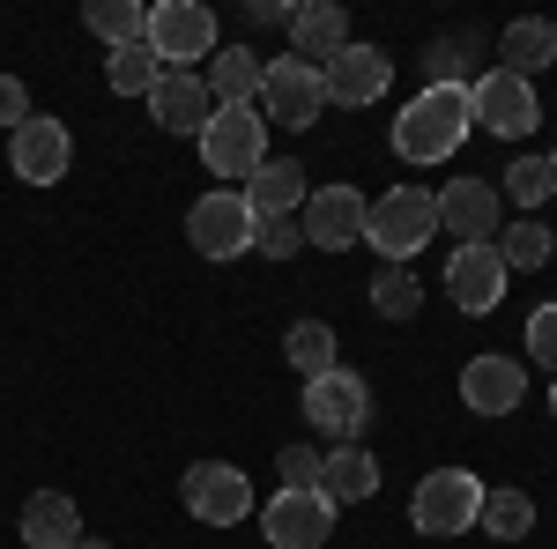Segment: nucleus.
I'll return each mask as SVG.
<instances>
[{
  "label": "nucleus",
  "instance_id": "obj_28",
  "mask_svg": "<svg viewBox=\"0 0 557 549\" xmlns=\"http://www.w3.org/2000/svg\"><path fill=\"white\" fill-rule=\"evenodd\" d=\"M89 30L112 45V52H120V45H141L149 8H141V0H89Z\"/></svg>",
  "mask_w": 557,
  "mask_h": 549
},
{
  "label": "nucleus",
  "instance_id": "obj_13",
  "mask_svg": "<svg viewBox=\"0 0 557 549\" xmlns=\"http://www.w3.org/2000/svg\"><path fill=\"white\" fill-rule=\"evenodd\" d=\"M260 527H268L275 549H320L335 535V506H327L320 490H275V498L260 506Z\"/></svg>",
  "mask_w": 557,
  "mask_h": 549
},
{
  "label": "nucleus",
  "instance_id": "obj_9",
  "mask_svg": "<svg viewBox=\"0 0 557 549\" xmlns=\"http://www.w3.org/2000/svg\"><path fill=\"white\" fill-rule=\"evenodd\" d=\"M186 512H194L201 527H238V520L253 512V483H246V467L194 461V467H186Z\"/></svg>",
  "mask_w": 557,
  "mask_h": 549
},
{
  "label": "nucleus",
  "instance_id": "obj_20",
  "mask_svg": "<svg viewBox=\"0 0 557 549\" xmlns=\"http://www.w3.org/2000/svg\"><path fill=\"white\" fill-rule=\"evenodd\" d=\"M550 60H557V23H543V15H520V23H506V30H498V67H506V75L535 83Z\"/></svg>",
  "mask_w": 557,
  "mask_h": 549
},
{
  "label": "nucleus",
  "instance_id": "obj_27",
  "mask_svg": "<svg viewBox=\"0 0 557 549\" xmlns=\"http://www.w3.org/2000/svg\"><path fill=\"white\" fill-rule=\"evenodd\" d=\"M104 83L120 89V97H149V89L164 83V60H157L149 45H120V52L104 60Z\"/></svg>",
  "mask_w": 557,
  "mask_h": 549
},
{
  "label": "nucleus",
  "instance_id": "obj_21",
  "mask_svg": "<svg viewBox=\"0 0 557 549\" xmlns=\"http://www.w3.org/2000/svg\"><path fill=\"white\" fill-rule=\"evenodd\" d=\"M246 194V209L268 223V215H298L305 209V171H298V157H268V164L238 186Z\"/></svg>",
  "mask_w": 557,
  "mask_h": 549
},
{
  "label": "nucleus",
  "instance_id": "obj_37",
  "mask_svg": "<svg viewBox=\"0 0 557 549\" xmlns=\"http://www.w3.org/2000/svg\"><path fill=\"white\" fill-rule=\"evenodd\" d=\"M75 549H112V542H97V535H83V542H75Z\"/></svg>",
  "mask_w": 557,
  "mask_h": 549
},
{
  "label": "nucleus",
  "instance_id": "obj_8",
  "mask_svg": "<svg viewBox=\"0 0 557 549\" xmlns=\"http://www.w3.org/2000/svg\"><path fill=\"white\" fill-rule=\"evenodd\" d=\"M253 230H260V215L246 209V194H238V186L201 194V201H194V215H186V238H194V253H201V260L253 253Z\"/></svg>",
  "mask_w": 557,
  "mask_h": 549
},
{
  "label": "nucleus",
  "instance_id": "obj_23",
  "mask_svg": "<svg viewBox=\"0 0 557 549\" xmlns=\"http://www.w3.org/2000/svg\"><path fill=\"white\" fill-rule=\"evenodd\" d=\"M75 542H83V512H75V498L38 490V498L23 506V549H75Z\"/></svg>",
  "mask_w": 557,
  "mask_h": 549
},
{
  "label": "nucleus",
  "instance_id": "obj_4",
  "mask_svg": "<svg viewBox=\"0 0 557 549\" xmlns=\"http://www.w3.org/2000/svg\"><path fill=\"white\" fill-rule=\"evenodd\" d=\"M201 164L215 178H238L246 186L268 164V120H260L253 104H215V120L201 127Z\"/></svg>",
  "mask_w": 557,
  "mask_h": 549
},
{
  "label": "nucleus",
  "instance_id": "obj_12",
  "mask_svg": "<svg viewBox=\"0 0 557 549\" xmlns=\"http://www.w3.org/2000/svg\"><path fill=\"white\" fill-rule=\"evenodd\" d=\"M469 104H475V127L506 134V141L535 134V120H543V104H535V83H520V75H506V67H491L483 83H469Z\"/></svg>",
  "mask_w": 557,
  "mask_h": 549
},
{
  "label": "nucleus",
  "instance_id": "obj_30",
  "mask_svg": "<svg viewBox=\"0 0 557 549\" xmlns=\"http://www.w3.org/2000/svg\"><path fill=\"white\" fill-rule=\"evenodd\" d=\"M506 194H513L520 209L535 215L543 201L557 194V171H550V157H513V171H506Z\"/></svg>",
  "mask_w": 557,
  "mask_h": 549
},
{
  "label": "nucleus",
  "instance_id": "obj_39",
  "mask_svg": "<svg viewBox=\"0 0 557 549\" xmlns=\"http://www.w3.org/2000/svg\"><path fill=\"white\" fill-rule=\"evenodd\" d=\"M550 171H557V157H550Z\"/></svg>",
  "mask_w": 557,
  "mask_h": 549
},
{
  "label": "nucleus",
  "instance_id": "obj_10",
  "mask_svg": "<svg viewBox=\"0 0 557 549\" xmlns=\"http://www.w3.org/2000/svg\"><path fill=\"white\" fill-rule=\"evenodd\" d=\"M364 194L357 186H320V194H305V246H320V253H349V246H364Z\"/></svg>",
  "mask_w": 557,
  "mask_h": 549
},
{
  "label": "nucleus",
  "instance_id": "obj_6",
  "mask_svg": "<svg viewBox=\"0 0 557 549\" xmlns=\"http://www.w3.org/2000/svg\"><path fill=\"white\" fill-rule=\"evenodd\" d=\"M253 112L268 120V127H290L305 134L320 112H327V89H320V67H305V60H268L260 67V97Z\"/></svg>",
  "mask_w": 557,
  "mask_h": 549
},
{
  "label": "nucleus",
  "instance_id": "obj_7",
  "mask_svg": "<svg viewBox=\"0 0 557 549\" xmlns=\"http://www.w3.org/2000/svg\"><path fill=\"white\" fill-rule=\"evenodd\" d=\"M305 423L320 438H335V446H357L364 423H372V386L357 379V372H343V364L327 379H305Z\"/></svg>",
  "mask_w": 557,
  "mask_h": 549
},
{
  "label": "nucleus",
  "instance_id": "obj_16",
  "mask_svg": "<svg viewBox=\"0 0 557 549\" xmlns=\"http://www.w3.org/2000/svg\"><path fill=\"white\" fill-rule=\"evenodd\" d=\"M520 394H528V372H520L513 357H469V372H461L469 416H513Z\"/></svg>",
  "mask_w": 557,
  "mask_h": 549
},
{
  "label": "nucleus",
  "instance_id": "obj_33",
  "mask_svg": "<svg viewBox=\"0 0 557 549\" xmlns=\"http://www.w3.org/2000/svg\"><path fill=\"white\" fill-rule=\"evenodd\" d=\"M275 475H283V490H320V453L312 446H283L275 453Z\"/></svg>",
  "mask_w": 557,
  "mask_h": 549
},
{
  "label": "nucleus",
  "instance_id": "obj_2",
  "mask_svg": "<svg viewBox=\"0 0 557 549\" xmlns=\"http://www.w3.org/2000/svg\"><path fill=\"white\" fill-rule=\"evenodd\" d=\"M431 238H438V194H424V186H394L364 209V246L386 253L394 267H409Z\"/></svg>",
  "mask_w": 557,
  "mask_h": 549
},
{
  "label": "nucleus",
  "instance_id": "obj_1",
  "mask_svg": "<svg viewBox=\"0 0 557 549\" xmlns=\"http://www.w3.org/2000/svg\"><path fill=\"white\" fill-rule=\"evenodd\" d=\"M475 127V104H469V83H431L401 104L394 120V157L401 164H446Z\"/></svg>",
  "mask_w": 557,
  "mask_h": 549
},
{
  "label": "nucleus",
  "instance_id": "obj_32",
  "mask_svg": "<svg viewBox=\"0 0 557 549\" xmlns=\"http://www.w3.org/2000/svg\"><path fill=\"white\" fill-rule=\"evenodd\" d=\"M298 246H305V223H298V215H268V223L253 230V253H268V260H290Z\"/></svg>",
  "mask_w": 557,
  "mask_h": 549
},
{
  "label": "nucleus",
  "instance_id": "obj_38",
  "mask_svg": "<svg viewBox=\"0 0 557 549\" xmlns=\"http://www.w3.org/2000/svg\"><path fill=\"white\" fill-rule=\"evenodd\" d=\"M550 416H557V386H550Z\"/></svg>",
  "mask_w": 557,
  "mask_h": 549
},
{
  "label": "nucleus",
  "instance_id": "obj_17",
  "mask_svg": "<svg viewBox=\"0 0 557 549\" xmlns=\"http://www.w3.org/2000/svg\"><path fill=\"white\" fill-rule=\"evenodd\" d=\"M438 230H454L461 246H491L498 238V194L483 178H454L438 194Z\"/></svg>",
  "mask_w": 557,
  "mask_h": 549
},
{
  "label": "nucleus",
  "instance_id": "obj_36",
  "mask_svg": "<svg viewBox=\"0 0 557 549\" xmlns=\"http://www.w3.org/2000/svg\"><path fill=\"white\" fill-rule=\"evenodd\" d=\"M246 23H290V8H275V0H253V8H246Z\"/></svg>",
  "mask_w": 557,
  "mask_h": 549
},
{
  "label": "nucleus",
  "instance_id": "obj_18",
  "mask_svg": "<svg viewBox=\"0 0 557 549\" xmlns=\"http://www.w3.org/2000/svg\"><path fill=\"white\" fill-rule=\"evenodd\" d=\"M149 120L164 134H194V141H201V127L215 120L209 83H201V75H164V83L149 89Z\"/></svg>",
  "mask_w": 557,
  "mask_h": 549
},
{
  "label": "nucleus",
  "instance_id": "obj_34",
  "mask_svg": "<svg viewBox=\"0 0 557 549\" xmlns=\"http://www.w3.org/2000/svg\"><path fill=\"white\" fill-rule=\"evenodd\" d=\"M528 357L557 379V304H535V320H528Z\"/></svg>",
  "mask_w": 557,
  "mask_h": 549
},
{
  "label": "nucleus",
  "instance_id": "obj_15",
  "mask_svg": "<svg viewBox=\"0 0 557 549\" xmlns=\"http://www.w3.org/2000/svg\"><path fill=\"white\" fill-rule=\"evenodd\" d=\"M446 297L461 312H491L506 297V260H498V246H454V260H446Z\"/></svg>",
  "mask_w": 557,
  "mask_h": 549
},
{
  "label": "nucleus",
  "instance_id": "obj_31",
  "mask_svg": "<svg viewBox=\"0 0 557 549\" xmlns=\"http://www.w3.org/2000/svg\"><path fill=\"white\" fill-rule=\"evenodd\" d=\"M417 304H424V290H417L409 267H386L380 283H372V312L380 320H417Z\"/></svg>",
  "mask_w": 557,
  "mask_h": 549
},
{
  "label": "nucleus",
  "instance_id": "obj_11",
  "mask_svg": "<svg viewBox=\"0 0 557 549\" xmlns=\"http://www.w3.org/2000/svg\"><path fill=\"white\" fill-rule=\"evenodd\" d=\"M8 164H15V178L23 186H60L67 178V164H75V134L60 127V120H23V127L8 134Z\"/></svg>",
  "mask_w": 557,
  "mask_h": 549
},
{
  "label": "nucleus",
  "instance_id": "obj_5",
  "mask_svg": "<svg viewBox=\"0 0 557 549\" xmlns=\"http://www.w3.org/2000/svg\"><path fill=\"white\" fill-rule=\"evenodd\" d=\"M141 45L164 60V75H186L194 60H215V15L201 8V0H157Z\"/></svg>",
  "mask_w": 557,
  "mask_h": 549
},
{
  "label": "nucleus",
  "instance_id": "obj_35",
  "mask_svg": "<svg viewBox=\"0 0 557 549\" xmlns=\"http://www.w3.org/2000/svg\"><path fill=\"white\" fill-rule=\"evenodd\" d=\"M23 120H30V89L15 83V75H0V127L15 134V127H23Z\"/></svg>",
  "mask_w": 557,
  "mask_h": 549
},
{
  "label": "nucleus",
  "instance_id": "obj_22",
  "mask_svg": "<svg viewBox=\"0 0 557 549\" xmlns=\"http://www.w3.org/2000/svg\"><path fill=\"white\" fill-rule=\"evenodd\" d=\"M372 490H380V461H372L364 446L320 453V498H327V506H364Z\"/></svg>",
  "mask_w": 557,
  "mask_h": 549
},
{
  "label": "nucleus",
  "instance_id": "obj_24",
  "mask_svg": "<svg viewBox=\"0 0 557 549\" xmlns=\"http://www.w3.org/2000/svg\"><path fill=\"white\" fill-rule=\"evenodd\" d=\"M260 67H268V60H253L246 45H231V52H215V60H209L201 83H209L215 104H253V97H260Z\"/></svg>",
  "mask_w": 557,
  "mask_h": 549
},
{
  "label": "nucleus",
  "instance_id": "obj_19",
  "mask_svg": "<svg viewBox=\"0 0 557 549\" xmlns=\"http://www.w3.org/2000/svg\"><path fill=\"white\" fill-rule=\"evenodd\" d=\"M343 45H349V15L335 8V0H305V8H290V60L327 67Z\"/></svg>",
  "mask_w": 557,
  "mask_h": 549
},
{
  "label": "nucleus",
  "instance_id": "obj_14",
  "mask_svg": "<svg viewBox=\"0 0 557 549\" xmlns=\"http://www.w3.org/2000/svg\"><path fill=\"white\" fill-rule=\"evenodd\" d=\"M386 83H394V60H386L380 45H343V52L320 67L327 104H372V97H386Z\"/></svg>",
  "mask_w": 557,
  "mask_h": 549
},
{
  "label": "nucleus",
  "instance_id": "obj_25",
  "mask_svg": "<svg viewBox=\"0 0 557 549\" xmlns=\"http://www.w3.org/2000/svg\"><path fill=\"white\" fill-rule=\"evenodd\" d=\"M283 357H290L298 379H327V372H335V327H327V320H298V327L283 335Z\"/></svg>",
  "mask_w": 557,
  "mask_h": 549
},
{
  "label": "nucleus",
  "instance_id": "obj_3",
  "mask_svg": "<svg viewBox=\"0 0 557 549\" xmlns=\"http://www.w3.org/2000/svg\"><path fill=\"white\" fill-rule=\"evenodd\" d=\"M475 512H483V483L469 467H431L417 483V498H409V527L431 535V542H454V535L475 527Z\"/></svg>",
  "mask_w": 557,
  "mask_h": 549
},
{
  "label": "nucleus",
  "instance_id": "obj_29",
  "mask_svg": "<svg viewBox=\"0 0 557 549\" xmlns=\"http://www.w3.org/2000/svg\"><path fill=\"white\" fill-rule=\"evenodd\" d=\"M550 230H543V215H520L513 230H506V246H498V260H506V275H513V267H543V260H550Z\"/></svg>",
  "mask_w": 557,
  "mask_h": 549
},
{
  "label": "nucleus",
  "instance_id": "obj_26",
  "mask_svg": "<svg viewBox=\"0 0 557 549\" xmlns=\"http://www.w3.org/2000/svg\"><path fill=\"white\" fill-rule=\"evenodd\" d=\"M475 527H483V535H498V542H520V535L535 527V498H528V490H483Z\"/></svg>",
  "mask_w": 557,
  "mask_h": 549
}]
</instances>
